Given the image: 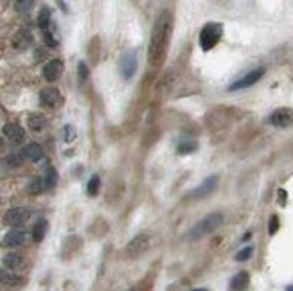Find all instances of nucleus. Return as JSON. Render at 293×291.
I'll list each match as a JSON object with an SVG mask.
<instances>
[{
    "label": "nucleus",
    "instance_id": "obj_34",
    "mask_svg": "<svg viewBox=\"0 0 293 291\" xmlns=\"http://www.w3.org/2000/svg\"><path fill=\"white\" fill-rule=\"evenodd\" d=\"M0 144H2V140H0Z\"/></svg>",
    "mask_w": 293,
    "mask_h": 291
},
{
    "label": "nucleus",
    "instance_id": "obj_27",
    "mask_svg": "<svg viewBox=\"0 0 293 291\" xmlns=\"http://www.w3.org/2000/svg\"><path fill=\"white\" fill-rule=\"evenodd\" d=\"M89 76H90L89 67L85 65V63H79V65H78V77H79V81L85 83L87 79H89Z\"/></svg>",
    "mask_w": 293,
    "mask_h": 291
},
{
    "label": "nucleus",
    "instance_id": "obj_20",
    "mask_svg": "<svg viewBox=\"0 0 293 291\" xmlns=\"http://www.w3.org/2000/svg\"><path fill=\"white\" fill-rule=\"evenodd\" d=\"M45 232H47V221L45 220H40L33 228V239L34 241H42L45 237Z\"/></svg>",
    "mask_w": 293,
    "mask_h": 291
},
{
    "label": "nucleus",
    "instance_id": "obj_23",
    "mask_svg": "<svg viewBox=\"0 0 293 291\" xmlns=\"http://www.w3.org/2000/svg\"><path fill=\"white\" fill-rule=\"evenodd\" d=\"M44 189H45V181L42 180V178H33L27 185V191L31 192V194H38V192H42Z\"/></svg>",
    "mask_w": 293,
    "mask_h": 291
},
{
    "label": "nucleus",
    "instance_id": "obj_7",
    "mask_svg": "<svg viewBox=\"0 0 293 291\" xmlns=\"http://www.w3.org/2000/svg\"><path fill=\"white\" fill-rule=\"evenodd\" d=\"M60 103H61V95L58 88L47 87L42 90V93H40V105L44 106V108H56Z\"/></svg>",
    "mask_w": 293,
    "mask_h": 291
},
{
    "label": "nucleus",
    "instance_id": "obj_6",
    "mask_svg": "<svg viewBox=\"0 0 293 291\" xmlns=\"http://www.w3.org/2000/svg\"><path fill=\"white\" fill-rule=\"evenodd\" d=\"M270 124L275 128H288L293 126V110L290 108H279L270 115Z\"/></svg>",
    "mask_w": 293,
    "mask_h": 291
},
{
    "label": "nucleus",
    "instance_id": "obj_13",
    "mask_svg": "<svg viewBox=\"0 0 293 291\" xmlns=\"http://www.w3.org/2000/svg\"><path fill=\"white\" fill-rule=\"evenodd\" d=\"M25 237H27L25 230H22V228H13V230H9L6 236H4V245H6V246H20V245L25 243Z\"/></svg>",
    "mask_w": 293,
    "mask_h": 291
},
{
    "label": "nucleus",
    "instance_id": "obj_24",
    "mask_svg": "<svg viewBox=\"0 0 293 291\" xmlns=\"http://www.w3.org/2000/svg\"><path fill=\"white\" fill-rule=\"evenodd\" d=\"M99 187H101L99 176L94 175V176H92V178H90V181H89V187H87V192H89L90 196H95V194L99 192Z\"/></svg>",
    "mask_w": 293,
    "mask_h": 291
},
{
    "label": "nucleus",
    "instance_id": "obj_18",
    "mask_svg": "<svg viewBox=\"0 0 293 291\" xmlns=\"http://www.w3.org/2000/svg\"><path fill=\"white\" fill-rule=\"evenodd\" d=\"M22 264H23V257L20 255V253L11 252V253H7L6 257H4V266H6V268H9V269H17V268H20Z\"/></svg>",
    "mask_w": 293,
    "mask_h": 291
},
{
    "label": "nucleus",
    "instance_id": "obj_29",
    "mask_svg": "<svg viewBox=\"0 0 293 291\" xmlns=\"http://www.w3.org/2000/svg\"><path fill=\"white\" fill-rule=\"evenodd\" d=\"M277 230H279V218H277V216H271L270 226H268V234L273 236V234H277Z\"/></svg>",
    "mask_w": 293,
    "mask_h": 291
},
{
    "label": "nucleus",
    "instance_id": "obj_3",
    "mask_svg": "<svg viewBox=\"0 0 293 291\" xmlns=\"http://www.w3.org/2000/svg\"><path fill=\"white\" fill-rule=\"evenodd\" d=\"M222 36H223L222 23H216V22L207 23V25L202 29V33H200V47L203 50L214 49L216 45L220 44Z\"/></svg>",
    "mask_w": 293,
    "mask_h": 291
},
{
    "label": "nucleus",
    "instance_id": "obj_5",
    "mask_svg": "<svg viewBox=\"0 0 293 291\" xmlns=\"http://www.w3.org/2000/svg\"><path fill=\"white\" fill-rule=\"evenodd\" d=\"M263 76H265V68H255V70L248 72L245 77H241V79H238L236 83H232L228 90H232L234 92V90H243V88H248V87H252V85H255V83L259 81Z\"/></svg>",
    "mask_w": 293,
    "mask_h": 291
},
{
    "label": "nucleus",
    "instance_id": "obj_22",
    "mask_svg": "<svg viewBox=\"0 0 293 291\" xmlns=\"http://www.w3.org/2000/svg\"><path fill=\"white\" fill-rule=\"evenodd\" d=\"M38 25H40V29H42V31H47V29H49V25H50V11L47 9V7H44V9L40 11Z\"/></svg>",
    "mask_w": 293,
    "mask_h": 291
},
{
    "label": "nucleus",
    "instance_id": "obj_21",
    "mask_svg": "<svg viewBox=\"0 0 293 291\" xmlns=\"http://www.w3.org/2000/svg\"><path fill=\"white\" fill-rule=\"evenodd\" d=\"M45 187H56V183H58V173H56V169L52 167V165H49L47 167V171H45Z\"/></svg>",
    "mask_w": 293,
    "mask_h": 291
},
{
    "label": "nucleus",
    "instance_id": "obj_12",
    "mask_svg": "<svg viewBox=\"0 0 293 291\" xmlns=\"http://www.w3.org/2000/svg\"><path fill=\"white\" fill-rule=\"evenodd\" d=\"M135 70H137V56L133 54V52H130L121 61V74L124 79H132Z\"/></svg>",
    "mask_w": 293,
    "mask_h": 291
},
{
    "label": "nucleus",
    "instance_id": "obj_31",
    "mask_svg": "<svg viewBox=\"0 0 293 291\" xmlns=\"http://www.w3.org/2000/svg\"><path fill=\"white\" fill-rule=\"evenodd\" d=\"M65 140L67 142H70V140H74V130H72L70 126L65 128Z\"/></svg>",
    "mask_w": 293,
    "mask_h": 291
},
{
    "label": "nucleus",
    "instance_id": "obj_17",
    "mask_svg": "<svg viewBox=\"0 0 293 291\" xmlns=\"http://www.w3.org/2000/svg\"><path fill=\"white\" fill-rule=\"evenodd\" d=\"M20 282H22V279H20L18 275L11 273L9 269L0 268V284H4V286H18Z\"/></svg>",
    "mask_w": 293,
    "mask_h": 291
},
{
    "label": "nucleus",
    "instance_id": "obj_10",
    "mask_svg": "<svg viewBox=\"0 0 293 291\" xmlns=\"http://www.w3.org/2000/svg\"><path fill=\"white\" fill-rule=\"evenodd\" d=\"M4 135L6 138H9L13 144H22L25 140V132H23V128L17 122H9L4 126Z\"/></svg>",
    "mask_w": 293,
    "mask_h": 291
},
{
    "label": "nucleus",
    "instance_id": "obj_9",
    "mask_svg": "<svg viewBox=\"0 0 293 291\" xmlns=\"http://www.w3.org/2000/svg\"><path fill=\"white\" fill-rule=\"evenodd\" d=\"M31 218V210L29 209H11L4 214V223L11 226H18L25 223Z\"/></svg>",
    "mask_w": 293,
    "mask_h": 291
},
{
    "label": "nucleus",
    "instance_id": "obj_19",
    "mask_svg": "<svg viewBox=\"0 0 293 291\" xmlns=\"http://www.w3.org/2000/svg\"><path fill=\"white\" fill-rule=\"evenodd\" d=\"M33 38H31V34L27 31H20V33L15 36V47L17 49H27L29 45H31Z\"/></svg>",
    "mask_w": 293,
    "mask_h": 291
},
{
    "label": "nucleus",
    "instance_id": "obj_2",
    "mask_svg": "<svg viewBox=\"0 0 293 291\" xmlns=\"http://www.w3.org/2000/svg\"><path fill=\"white\" fill-rule=\"evenodd\" d=\"M223 214L222 212H212V214L205 216L203 220L198 221L196 225L191 228V230L185 234V237H187L189 241H198V239H203V237L210 236L212 232H216L220 226L223 225Z\"/></svg>",
    "mask_w": 293,
    "mask_h": 291
},
{
    "label": "nucleus",
    "instance_id": "obj_26",
    "mask_svg": "<svg viewBox=\"0 0 293 291\" xmlns=\"http://www.w3.org/2000/svg\"><path fill=\"white\" fill-rule=\"evenodd\" d=\"M252 252H254V248L252 246H247V248H243V250H239L238 253H236V261L238 263H243V261H247V259H250V255H252Z\"/></svg>",
    "mask_w": 293,
    "mask_h": 291
},
{
    "label": "nucleus",
    "instance_id": "obj_14",
    "mask_svg": "<svg viewBox=\"0 0 293 291\" xmlns=\"http://www.w3.org/2000/svg\"><path fill=\"white\" fill-rule=\"evenodd\" d=\"M22 157L27 160H33V162H38V160L44 158V149L40 144H27L22 151Z\"/></svg>",
    "mask_w": 293,
    "mask_h": 291
},
{
    "label": "nucleus",
    "instance_id": "obj_28",
    "mask_svg": "<svg viewBox=\"0 0 293 291\" xmlns=\"http://www.w3.org/2000/svg\"><path fill=\"white\" fill-rule=\"evenodd\" d=\"M196 149V142H182L178 146V153L180 155H185V153H191Z\"/></svg>",
    "mask_w": 293,
    "mask_h": 291
},
{
    "label": "nucleus",
    "instance_id": "obj_16",
    "mask_svg": "<svg viewBox=\"0 0 293 291\" xmlns=\"http://www.w3.org/2000/svg\"><path fill=\"white\" fill-rule=\"evenodd\" d=\"M27 124L33 132H42V130L47 126V119H45V115H42V113H33V115H29Z\"/></svg>",
    "mask_w": 293,
    "mask_h": 291
},
{
    "label": "nucleus",
    "instance_id": "obj_33",
    "mask_svg": "<svg viewBox=\"0 0 293 291\" xmlns=\"http://www.w3.org/2000/svg\"><path fill=\"white\" fill-rule=\"evenodd\" d=\"M288 291H293V286H288Z\"/></svg>",
    "mask_w": 293,
    "mask_h": 291
},
{
    "label": "nucleus",
    "instance_id": "obj_32",
    "mask_svg": "<svg viewBox=\"0 0 293 291\" xmlns=\"http://www.w3.org/2000/svg\"><path fill=\"white\" fill-rule=\"evenodd\" d=\"M279 203H281V205L286 203V191H284V189H281V191H279Z\"/></svg>",
    "mask_w": 293,
    "mask_h": 291
},
{
    "label": "nucleus",
    "instance_id": "obj_30",
    "mask_svg": "<svg viewBox=\"0 0 293 291\" xmlns=\"http://www.w3.org/2000/svg\"><path fill=\"white\" fill-rule=\"evenodd\" d=\"M44 33H45V44L50 45V47H56V45H58V42H56L54 36L49 33V29H47V31H44Z\"/></svg>",
    "mask_w": 293,
    "mask_h": 291
},
{
    "label": "nucleus",
    "instance_id": "obj_8",
    "mask_svg": "<svg viewBox=\"0 0 293 291\" xmlns=\"http://www.w3.org/2000/svg\"><path fill=\"white\" fill-rule=\"evenodd\" d=\"M216 187H218V176L212 175L207 180L202 181V185H198L194 191L189 192V198H205V196H209L210 192L216 191Z\"/></svg>",
    "mask_w": 293,
    "mask_h": 291
},
{
    "label": "nucleus",
    "instance_id": "obj_4",
    "mask_svg": "<svg viewBox=\"0 0 293 291\" xmlns=\"http://www.w3.org/2000/svg\"><path fill=\"white\" fill-rule=\"evenodd\" d=\"M150 236L148 234H138L137 237H133L130 245L126 246V255L130 259H137L140 255L148 252V248H150Z\"/></svg>",
    "mask_w": 293,
    "mask_h": 291
},
{
    "label": "nucleus",
    "instance_id": "obj_15",
    "mask_svg": "<svg viewBox=\"0 0 293 291\" xmlns=\"http://www.w3.org/2000/svg\"><path fill=\"white\" fill-rule=\"evenodd\" d=\"M248 282H250V275L247 271H239L236 273L230 279V290H245V288H248Z\"/></svg>",
    "mask_w": 293,
    "mask_h": 291
},
{
    "label": "nucleus",
    "instance_id": "obj_11",
    "mask_svg": "<svg viewBox=\"0 0 293 291\" xmlns=\"http://www.w3.org/2000/svg\"><path fill=\"white\" fill-rule=\"evenodd\" d=\"M61 72H63V61L61 60H50L49 63L44 67V77L50 83L60 79Z\"/></svg>",
    "mask_w": 293,
    "mask_h": 291
},
{
    "label": "nucleus",
    "instance_id": "obj_25",
    "mask_svg": "<svg viewBox=\"0 0 293 291\" xmlns=\"http://www.w3.org/2000/svg\"><path fill=\"white\" fill-rule=\"evenodd\" d=\"M34 6V0H17V11L27 13L31 11Z\"/></svg>",
    "mask_w": 293,
    "mask_h": 291
},
{
    "label": "nucleus",
    "instance_id": "obj_1",
    "mask_svg": "<svg viewBox=\"0 0 293 291\" xmlns=\"http://www.w3.org/2000/svg\"><path fill=\"white\" fill-rule=\"evenodd\" d=\"M173 33V15L169 11H162L157 18L153 31H151L150 47H148V61L151 67H160L164 58H166V50L169 45V38Z\"/></svg>",
    "mask_w": 293,
    "mask_h": 291
}]
</instances>
